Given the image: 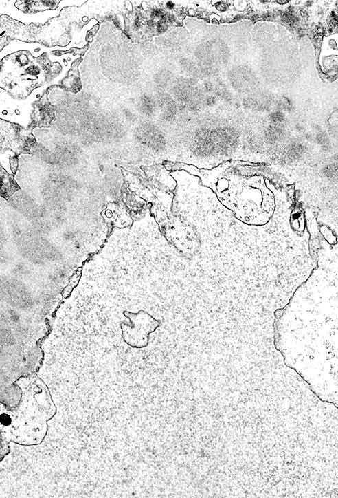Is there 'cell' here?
I'll return each mask as SVG.
<instances>
[{
  "label": "cell",
  "instance_id": "1",
  "mask_svg": "<svg viewBox=\"0 0 338 498\" xmlns=\"http://www.w3.org/2000/svg\"><path fill=\"white\" fill-rule=\"evenodd\" d=\"M273 345L322 401L338 408V241L319 239L317 265L275 312Z\"/></svg>",
  "mask_w": 338,
  "mask_h": 498
},
{
  "label": "cell",
  "instance_id": "2",
  "mask_svg": "<svg viewBox=\"0 0 338 498\" xmlns=\"http://www.w3.org/2000/svg\"><path fill=\"white\" fill-rule=\"evenodd\" d=\"M47 422L34 419L23 415L13 418L8 426V441L22 446L40 444L47 434Z\"/></svg>",
  "mask_w": 338,
  "mask_h": 498
},
{
  "label": "cell",
  "instance_id": "3",
  "mask_svg": "<svg viewBox=\"0 0 338 498\" xmlns=\"http://www.w3.org/2000/svg\"><path fill=\"white\" fill-rule=\"evenodd\" d=\"M23 415L47 422L56 413L53 411L56 407L47 386L32 384L24 393Z\"/></svg>",
  "mask_w": 338,
  "mask_h": 498
},
{
  "label": "cell",
  "instance_id": "4",
  "mask_svg": "<svg viewBox=\"0 0 338 498\" xmlns=\"http://www.w3.org/2000/svg\"><path fill=\"white\" fill-rule=\"evenodd\" d=\"M127 316L132 325L126 332L125 342L133 348L146 347L149 343L150 334L161 326V321L143 310L137 313L127 312Z\"/></svg>",
  "mask_w": 338,
  "mask_h": 498
},
{
  "label": "cell",
  "instance_id": "5",
  "mask_svg": "<svg viewBox=\"0 0 338 498\" xmlns=\"http://www.w3.org/2000/svg\"><path fill=\"white\" fill-rule=\"evenodd\" d=\"M13 422V418L6 413L1 414V424L4 426H10Z\"/></svg>",
  "mask_w": 338,
  "mask_h": 498
}]
</instances>
